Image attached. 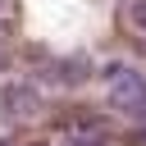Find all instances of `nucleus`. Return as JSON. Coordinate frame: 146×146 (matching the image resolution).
<instances>
[{
	"label": "nucleus",
	"instance_id": "f03ea898",
	"mask_svg": "<svg viewBox=\"0 0 146 146\" xmlns=\"http://www.w3.org/2000/svg\"><path fill=\"white\" fill-rule=\"evenodd\" d=\"M128 18L137 32H146V0H128Z\"/></svg>",
	"mask_w": 146,
	"mask_h": 146
},
{
	"label": "nucleus",
	"instance_id": "20e7f679",
	"mask_svg": "<svg viewBox=\"0 0 146 146\" xmlns=\"http://www.w3.org/2000/svg\"><path fill=\"white\" fill-rule=\"evenodd\" d=\"M5 64H9V50H5V46H0V68H5Z\"/></svg>",
	"mask_w": 146,
	"mask_h": 146
},
{
	"label": "nucleus",
	"instance_id": "39448f33",
	"mask_svg": "<svg viewBox=\"0 0 146 146\" xmlns=\"http://www.w3.org/2000/svg\"><path fill=\"white\" fill-rule=\"evenodd\" d=\"M68 146H100V141H68Z\"/></svg>",
	"mask_w": 146,
	"mask_h": 146
},
{
	"label": "nucleus",
	"instance_id": "423d86ee",
	"mask_svg": "<svg viewBox=\"0 0 146 146\" xmlns=\"http://www.w3.org/2000/svg\"><path fill=\"white\" fill-rule=\"evenodd\" d=\"M141 137H146V132H141Z\"/></svg>",
	"mask_w": 146,
	"mask_h": 146
},
{
	"label": "nucleus",
	"instance_id": "7ed1b4c3",
	"mask_svg": "<svg viewBox=\"0 0 146 146\" xmlns=\"http://www.w3.org/2000/svg\"><path fill=\"white\" fill-rule=\"evenodd\" d=\"M5 32H9V0H0V41H5Z\"/></svg>",
	"mask_w": 146,
	"mask_h": 146
},
{
	"label": "nucleus",
	"instance_id": "f257e3e1",
	"mask_svg": "<svg viewBox=\"0 0 146 146\" xmlns=\"http://www.w3.org/2000/svg\"><path fill=\"white\" fill-rule=\"evenodd\" d=\"M110 100H114L123 114H132V119H146V82H141L137 73H123V78H114V87H110Z\"/></svg>",
	"mask_w": 146,
	"mask_h": 146
}]
</instances>
